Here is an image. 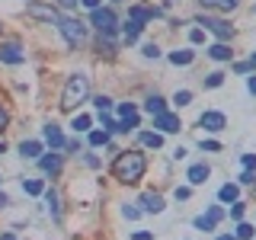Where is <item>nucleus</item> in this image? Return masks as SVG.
Instances as JSON below:
<instances>
[{
	"mask_svg": "<svg viewBox=\"0 0 256 240\" xmlns=\"http://www.w3.org/2000/svg\"><path fill=\"white\" fill-rule=\"evenodd\" d=\"M141 205H144V212H164V198L157 196V192H148V196H141Z\"/></svg>",
	"mask_w": 256,
	"mask_h": 240,
	"instance_id": "obj_13",
	"label": "nucleus"
},
{
	"mask_svg": "<svg viewBox=\"0 0 256 240\" xmlns=\"http://www.w3.org/2000/svg\"><path fill=\"white\" fill-rule=\"evenodd\" d=\"M192 58H196V52H189V48H182V52H173V54H170V61H173V64H182V68H186V64H192Z\"/></svg>",
	"mask_w": 256,
	"mask_h": 240,
	"instance_id": "obj_21",
	"label": "nucleus"
},
{
	"mask_svg": "<svg viewBox=\"0 0 256 240\" xmlns=\"http://www.w3.org/2000/svg\"><path fill=\"white\" fill-rule=\"evenodd\" d=\"M45 144H52V148H64V134L58 125H45Z\"/></svg>",
	"mask_w": 256,
	"mask_h": 240,
	"instance_id": "obj_14",
	"label": "nucleus"
},
{
	"mask_svg": "<svg viewBox=\"0 0 256 240\" xmlns=\"http://www.w3.org/2000/svg\"><path fill=\"white\" fill-rule=\"evenodd\" d=\"M38 164H42L45 173H58V170H61V157H58V154H48V157L38 160Z\"/></svg>",
	"mask_w": 256,
	"mask_h": 240,
	"instance_id": "obj_19",
	"label": "nucleus"
},
{
	"mask_svg": "<svg viewBox=\"0 0 256 240\" xmlns=\"http://www.w3.org/2000/svg\"><path fill=\"white\" fill-rule=\"evenodd\" d=\"M150 16H157V10H148V6H132V20H138V22H148Z\"/></svg>",
	"mask_w": 256,
	"mask_h": 240,
	"instance_id": "obj_25",
	"label": "nucleus"
},
{
	"mask_svg": "<svg viewBox=\"0 0 256 240\" xmlns=\"http://www.w3.org/2000/svg\"><path fill=\"white\" fill-rule=\"evenodd\" d=\"M144 109L150 112V116H160V112H166V102H164V96H148V100H144Z\"/></svg>",
	"mask_w": 256,
	"mask_h": 240,
	"instance_id": "obj_16",
	"label": "nucleus"
},
{
	"mask_svg": "<svg viewBox=\"0 0 256 240\" xmlns=\"http://www.w3.org/2000/svg\"><path fill=\"white\" fill-rule=\"evenodd\" d=\"M0 61L4 64H22L26 61V52H22L20 42H0Z\"/></svg>",
	"mask_w": 256,
	"mask_h": 240,
	"instance_id": "obj_6",
	"label": "nucleus"
},
{
	"mask_svg": "<svg viewBox=\"0 0 256 240\" xmlns=\"http://www.w3.org/2000/svg\"><path fill=\"white\" fill-rule=\"evenodd\" d=\"M144 170H148V160H144L141 150H122V154L116 157V164H112L116 180L125 182V186H134V182L144 176Z\"/></svg>",
	"mask_w": 256,
	"mask_h": 240,
	"instance_id": "obj_1",
	"label": "nucleus"
},
{
	"mask_svg": "<svg viewBox=\"0 0 256 240\" xmlns=\"http://www.w3.org/2000/svg\"><path fill=\"white\" fill-rule=\"evenodd\" d=\"M6 205H10V198H6L4 192H0V208H6Z\"/></svg>",
	"mask_w": 256,
	"mask_h": 240,
	"instance_id": "obj_44",
	"label": "nucleus"
},
{
	"mask_svg": "<svg viewBox=\"0 0 256 240\" xmlns=\"http://www.w3.org/2000/svg\"><path fill=\"white\" fill-rule=\"evenodd\" d=\"M253 237V224H244V221H240L237 224V240H250Z\"/></svg>",
	"mask_w": 256,
	"mask_h": 240,
	"instance_id": "obj_29",
	"label": "nucleus"
},
{
	"mask_svg": "<svg viewBox=\"0 0 256 240\" xmlns=\"http://www.w3.org/2000/svg\"><path fill=\"white\" fill-rule=\"evenodd\" d=\"M237 196H240V189H237V186H230V182H228V186H221V192H218L221 202H237Z\"/></svg>",
	"mask_w": 256,
	"mask_h": 240,
	"instance_id": "obj_23",
	"label": "nucleus"
},
{
	"mask_svg": "<svg viewBox=\"0 0 256 240\" xmlns=\"http://www.w3.org/2000/svg\"><path fill=\"white\" fill-rule=\"evenodd\" d=\"M246 86H250V93L256 96V77H250V84H246Z\"/></svg>",
	"mask_w": 256,
	"mask_h": 240,
	"instance_id": "obj_45",
	"label": "nucleus"
},
{
	"mask_svg": "<svg viewBox=\"0 0 256 240\" xmlns=\"http://www.w3.org/2000/svg\"><path fill=\"white\" fill-rule=\"evenodd\" d=\"M240 4V0H202V6H212V10H234V6Z\"/></svg>",
	"mask_w": 256,
	"mask_h": 240,
	"instance_id": "obj_20",
	"label": "nucleus"
},
{
	"mask_svg": "<svg viewBox=\"0 0 256 240\" xmlns=\"http://www.w3.org/2000/svg\"><path fill=\"white\" fill-rule=\"evenodd\" d=\"M6 122H10V116H6V109L0 106V132H4V128H6Z\"/></svg>",
	"mask_w": 256,
	"mask_h": 240,
	"instance_id": "obj_42",
	"label": "nucleus"
},
{
	"mask_svg": "<svg viewBox=\"0 0 256 240\" xmlns=\"http://www.w3.org/2000/svg\"><path fill=\"white\" fill-rule=\"evenodd\" d=\"M154 128H160V132H166V134H173V132H180L182 122L176 116H170V112H160V116H154Z\"/></svg>",
	"mask_w": 256,
	"mask_h": 240,
	"instance_id": "obj_10",
	"label": "nucleus"
},
{
	"mask_svg": "<svg viewBox=\"0 0 256 240\" xmlns=\"http://www.w3.org/2000/svg\"><path fill=\"white\" fill-rule=\"evenodd\" d=\"M4 150H6V148H4V141H0V154H4Z\"/></svg>",
	"mask_w": 256,
	"mask_h": 240,
	"instance_id": "obj_49",
	"label": "nucleus"
},
{
	"mask_svg": "<svg viewBox=\"0 0 256 240\" xmlns=\"http://www.w3.org/2000/svg\"><path fill=\"white\" fill-rule=\"evenodd\" d=\"M202 150H221L218 141H202Z\"/></svg>",
	"mask_w": 256,
	"mask_h": 240,
	"instance_id": "obj_40",
	"label": "nucleus"
},
{
	"mask_svg": "<svg viewBox=\"0 0 256 240\" xmlns=\"http://www.w3.org/2000/svg\"><path fill=\"white\" fill-rule=\"evenodd\" d=\"M20 154L29 157V160H36L38 154H42V141H22L20 144Z\"/></svg>",
	"mask_w": 256,
	"mask_h": 240,
	"instance_id": "obj_17",
	"label": "nucleus"
},
{
	"mask_svg": "<svg viewBox=\"0 0 256 240\" xmlns=\"http://www.w3.org/2000/svg\"><path fill=\"white\" fill-rule=\"evenodd\" d=\"M132 240H154V234H150V230H134Z\"/></svg>",
	"mask_w": 256,
	"mask_h": 240,
	"instance_id": "obj_35",
	"label": "nucleus"
},
{
	"mask_svg": "<svg viewBox=\"0 0 256 240\" xmlns=\"http://www.w3.org/2000/svg\"><path fill=\"white\" fill-rule=\"evenodd\" d=\"M230 218H234V221H240V218H244V205H234V208H230Z\"/></svg>",
	"mask_w": 256,
	"mask_h": 240,
	"instance_id": "obj_38",
	"label": "nucleus"
},
{
	"mask_svg": "<svg viewBox=\"0 0 256 240\" xmlns=\"http://www.w3.org/2000/svg\"><path fill=\"white\" fill-rule=\"evenodd\" d=\"M141 144H148V148H160L164 138H160L157 132H141Z\"/></svg>",
	"mask_w": 256,
	"mask_h": 240,
	"instance_id": "obj_27",
	"label": "nucleus"
},
{
	"mask_svg": "<svg viewBox=\"0 0 256 240\" xmlns=\"http://www.w3.org/2000/svg\"><path fill=\"white\" fill-rule=\"evenodd\" d=\"M218 240H237V237H230V234H221V237H218Z\"/></svg>",
	"mask_w": 256,
	"mask_h": 240,
	"instance_id": "obj_48",
	"label": "nucleus"
},
{
	"mask_svg": "<svg viewBox=\"0 0 256 240\" xmlns=\"http://www.w3.org/2000/svg\"><path fill=\"white\" fill-rule=\"evenodd\" d=\"M244 166L246 170H256V154H244Z\"/></svg>",
	"mask_w": 256,
	"mask_h": 240,
	"instance_id": "obj_36",
	"label": "nucleus"
},
{
	"mask_svg": "<svg viewBox=\"0 0 256 240\" xmlns=\"http://www.w3.org/2000/svg\"><path fill=\"white\" fill-rule=\"evenodd\" d=\"M80 4H84V6H90V10H96V6H100V0H80Z\"/></svg>",
	"mask_w": 256,
	"mask_h": 240,
	"instance_id": "obj_43",
	"label": "nucleus"
},
{
	"mask_svg": "<svg viewBox=\"0 0 256 240\" xmlns=\"http://www.w3.org/2000/svg\"><path fill=\"white\" fill-rule=\"evenodd\" d=\"M198 26H205L208 32H214V36H218L221 38V42H228V38H230V32H234V29H230V22H224V20H214V16H198Z\"/></svg>",
	"mask_w": 256,
	"mask_h": 240,
	"instance_id": "obj_5",
	"label": "nucleus"
},
{
	"mask_svg": "<svg viewBox=\"0 0 256 240\" xmlns=\"http://www.w3.org/2000/svg\"><path fill=\"white\" fill-rule=\"evenodd\" d=\"M189 38H192V42H202L205 32H202V29H192V32H189Z\"/></svg>",
	"mask_w": 256,
	"mask_h": 240,
	"instance_id": "obj_41",
	"label": "nucleus"
},
{
	"mask_svg": "<svg viewBox=\"0 0 256 240\" xmlns=\"http://www.w3.org/2000/svg\"><path fill=\"white\" fill-rule=\"evenodd\" d=\"M189 100H192V93H189V90H180V93L173 96V102H176V106H189Z\"/></svg>",
	"mask_w": 256,
	"mask_h": 240,
	"instance_id": "obj_32",
	"label": "nucleus"
},
{
	"mask_svg": "<svg viewBox=\"0 0 256 240\" xmlns=\"http://www.w3.org/2000/svg\"><path fill=\"white\" fill-rule=\"evenodd\" d=\"M253 64H256V52H253Z\"/></svg>",
	"mask_w": 256,
	"mask_h": 240,
	"instance_id": "obj_50",
	"label": "nucleus"
},
{
	"mask_svg": "<svg viewBox=\"0 0 256 240\" xmlns=\"http://www.w3.org/2000/svg\"><path fill=\"white\" fill-rule=\"evenodd\" d=\"M93 106H96V112H109L112 109V100H109V96H96Z\"/></svg>",
	"mask_w": 256,
	"mask_h": 240,
	"instance_id": "obj_30",
	"label": "nucleus"
},
{
	"mask_svg": "<svg viewBox=\"0 0 256 240\" xmlns=\"http://www.w3.org/2000/svg\"><path fill=\"white\" fill-rule=\"evenodd\" d=\"M141 29H144V22H138V20H128V22H125V32H122V36H125V42H128V45H132V42H138Z\"/></svg>",
	"mask_w": 256,
	"mask_h": 240,
	"instance_id": "obj_15",
	"label": "nucleus"
},
{
	"mask_svg": "<svg viewBox=\"0 0 256 240\" xmlns=\"http://www.w3.org/2000/svg\"><path fill=\"white\" fill-rule=\"evenodd\" d=\"M29 16H36V20H45V22H58L61 13L52 10V6H42V4H29Z\"/></svg>",
	"mask_w": 256,
	"mask_h": 240,
	"instance_id": "obj_11",
	"label": "nucleus"
},
{
	"mask_svg": "<svg viewBox=\"0 0 256 240\" xmlns=\"http://www.w3.org/2000/svg\"><path fill=\"white\" fill-rule=\"evenodd\" d=\"M221 218H224V208L221 205H212V208H208V214H198L192 224H196L198 230H214V224H218Z\"/></svg>",
	"mask_w": 256,
	"mask_h": 240,
	"instance_id": "obj_8",
	"label": "nucleus"
},
{
	"mask_svg": "<svg viewBox=\"0 0 256 240\" xmlns=\"http://www.w3.org/2000/svg\"><path fill=\"white\" fill-rule=\"evenodd\" d=\"M208 173H212V170H208V164H196V166H189V176H186V180L192 182V186H202V182L208 180Z\"/></svg>",
	"mask_w": 256,
	"mask_h": 240,
	"instance_id": "obj_12",
	"label": "nucleus"
},
{
	"mask_svg": "<svg viewBox=\"0 0 256 240\" xmlns=\"http://www.w3.org/2000/svg\"><path fill=\"white\" fill-rule=\"evenodd\" d=\"M58 29H61V36L68 38L70 45H80V42H84V36H86V26L80 20H70V16H61V20H58Z\"/></svg>",
	"mask_w": 256,
	"mask_h": 240,
	"instance_id": "obj_3",
	"label": "nucleus"
},
{
	"mask_svg": "<svg viewBox=\"0 0 256 240\" xmlns=\"http://www.w3.org/2000/svg\"><path fill=\"white\" fill-rule=\"evenodd\" d=\"M0 240H16V234H4V237H0Z\"/></svg>",
	"mask_w": 256,
	"mask_h": 240,
	"instance_id": "obj_47",
	"label": "nucleus"
},
{
	"mask_svg": "<svg viewBox=\"0 0 256 240\" xmlns=\"http://www.w3.org/2000/svg\"><path fill=\"white\" fill-rule=\"evenodd\" d=\"M189 196H192V189H189V186H180V189H176V198H180V202H186Z\"/></svg>",
	"mask_w": 256,
	"mask_h": 240,
	"instance_id": "obj_34",
	"label": "nucleus"
},
{
	"mask_svg": "<svg viewBox=\"0 0 256 240\" xmlns=\"http://www.w3.org/2000/svg\"><path fill=\"white\" fill-rule=\"evenodd\" d=\"M208 54H212L214 61H230V54H234V52H230V48L224 45V42H214L212 48H208Z\"/></svg>",
	"mask_w": 256,
	"mask_h": 240,
	"instance_id": "obj_18",
	"label": "nucleus"
},
{
	"mask_svg": "<svg viewBox=\"0 0 256 240\" xmlns=\"http://www.w3.org/2000/svg\"><path fill=\"white\" fill-rule=\"evenodd\" d=\"M240 182H244V186H253V182H256V176H253V170H246L244 176H240Z\"/></svg>",
	"mask_w": 256,
	"mask_h": 240,
	"instance_id": "obj_39",
	"label": "nucleus"
},
{
	"mask_svg": "<svg viewBox=\"0 0 256 240\" xmlns=\"http://www.w3.org/2000/svg\"><path fill=\"white\" fill-rule=\"evenodd\" d=\"M22 189H26V196H42L45 182L42 180H26V182H22Z\"/></svg>",
	"mask_w": 256,
	"mask_h": 240,
	"instance_id": "obj_22",
	"label": "nucleus"
},
{
	"mask_svg": "<svg viewBox=\"0 0 256 240\" xmlns=\"http://www.w3.org/2000/svg\"><path fill=\"white\" fill-rule=\"evenodd\" d=\"M122 214H125V218H128V221H134V218H138V214H141V212H138V208H132V205H125V208H122Z\"/></svg>",
	"mask_w": 256,
	"mask_h": 240,
	"instance_id": "obj_33",
	"label": "nucleus"
},
{
	"mask_svg": "<svg viewBox=\"0 0 256 240\" xmlns=\"http://www.w3.org/2000/svg\"><path fill=\"white\" fill-rule=\"evenodd\" d=\"M90 144H93V148H106V144H109V132H106V128H102V132H90Z\"/></svg>",
	"mask_w": 256,
	"mask_h": 240,
	"instance_id": "obj_26",
	"label": "nucleus"
},
{
	"mask_svg": "<svg viewBox=\"0 0 256 240\" xmlns=\"http://www.w3.org/2000/svg\"><path fill=\"white\" fill-rule=\"evenodd\" d=\"M45 202H48V212H52L54 218H58V214H61V205H58V192H54V189H48V192H45Z\"/></svg>",
	"mask_w": 256,
	"mask_h": 240,
	"instance_id": "obj_24",
	"label": "nucleus"
},
{
	"mask_svg": "<svg viewBox=\"0 0 256 240\" xmlns=\"http://www.w3.org/2000/svg\"><path fill=\"white\" fill-rule=\"evenodd\" d=\"M90 20H93V26L100 29V36H116V13H112V10H102V6H96Z\"/></svg>",
	"mask_w": 256,
	"mask_h": 240,
	"instance_id": "obj_4",
	"label": "nucleus"
},
{
	"mask_svg": "<svg viewBox=\"0 0 256 240\" xmlns=\"http://www.w3.org/2000/svg\"><path fill=\"white\" fill-rule=\"evenodd\" d=\"M61 6H77V0H61Z\"/></svg>",
	"mask_w": 256,
	"mask_h": 240,
	"instance_id": "obj_46",
	"label": "nucleus"
},
{
	"mask_svg": "<svg viewBox=\"0 0 256 240\" xmlns=\"http://www.w3.org/2000/svg\"><path fill=\"white\" fill-rule=\"evenodd\" d=\"M90 125H93V118H90V116H77L70 128H74V132H90Z\"/></svg>",
	"mask_w": 256,
	"mask_h": 240,
	"instance_id": "obj_28",
	"label": "nucleus"
},
{
	"mask_svg": "<svg viewBox=\"0 0 256 240\" xmlns=\"http://www.w3.org/2000/svg\"><path fill=\"white\" fill-rule=\"evenodd\" d=\"M198 125H202L205 132H221V128L228 125V118H224V112H202V116H198Z\"/></svg>",
	"mask_w": 256,
	"mask_h": 240,
	"instance_id": "obj_9",
	"label": "nucleus"
},
{
	"mask_svg": "<svg viewBox=\"0 0 256 240\" xmlns=\"http://www.w3.org/2000/svg\"><path fill=\"white\" fill-rule=\"evenodd\" d=\"M144 54H148V58H157V54H160V48H157L154 42H150V45H144Z\"/></svg>",
	"mask_w": 256,
	"mask_h": 240,
	"instance_id": "obj_37",
	"label": "nucleus"
},
{
	"mask_svg": "<svg viewBox=\"0 0 256 240\" xmlns=\"http://www.w3.org/2000/svg\"><path fill=\"white\" fill-rule=\"evenodd\" d=\"M86 93H90V77H86V74H74V77L68 80V86H64L61 109H64V112H74L80 102L86 100Z\"/></svg>",
	"mask_w": 256,
	"mask_h": 240,
	"instance_id": "obj_2",
	"label": "nucleus"
},
{
	"mask_svg": "<svg viewBox=\"0 0 256 240\" xmlns=\"http://www.w3.org/2000/svg\"><path fill=\"white\" fill-rule=\"evenodd\" d=\"M118 118H122V122H118V132H134V128H138V109H134L132 102H122V106H118Z\"/></svg>",
	"mask_w": 256,
	"mask_h": 240,
	"instance_id": "obj_7",
	"label": "nucleus"
},
{
	"mask_svg": "<svg viewBox=\"0 0 256 240\" xmlns=\"http://www.w3.org/2000/svg\"><path fill=\"white\" fill-rule=\"evenodd\" d=\"M221 84H224V74H221V70H214V74L205 77V86H221Z\"/></svg>",
	"mask_w": 256,
	"mask_h": 240,
	"instance_id": "obj_31",
	"label": "nucleus"
}]
</instances>
